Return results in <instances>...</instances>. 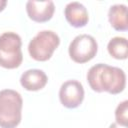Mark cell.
I'll return each instance as SVG.
<instances>
[{
	"label": "cell",
	"instance_id": "6da1fadb",
	"mask_svg": "<svg viewBox=\"0 0 128 128\" xmlns=\"http://www.w3.org/2000/svg\"><path fill=\"white\" fill-rule=\"evenodd\" d=\"M87 82L90 88L98 93H121L126 85V75L118 67L98 63L92 66L87 73Z\"/></svg>",
	"mask_w": 128,
	"mask_h": 128
},
{
	"label": "cell",
	"instance_id": "7a4b0ae2",
	"mask_svg": "<svg viewBox=\"0 0 128 128\" xmlns=\"http://www.w3.org/2000/svg\"><path fill=\"white\" fill-rule=\"evenodd\" d=\"M23 100L15 90L4 89L0 91V127L16 128L22 118Z\"/></svg>",
	"mask_w": 128,
	"mask_h": 128
},
{
	"label": "cell",
	"instance_id": "3957f363",
	"mask_svg": "<svg viewBox=\"0 0 128 128\" xmlns=\"http://www.w3.org/2000/svg\"><path fill=\"white\" fill-rule=\"evenodd\" d=\"M22 40L15 32H4L0 35V66L6 69L18 68L23 60Z\"/></svg>",
	"mask_w": 128,
	"mask_h": 128
},
{
	"label": "cell",
	"instance_id": "277c9868",
	"mask_svg": "<svg viewBox=\"0 0 128 128\" xmlns=\"http://www.w3.org/2000/svg\"><path fill=\"white\" fill-rule=\"evenodd\" d=\"M59 44L60 38L55 32L51 30H42L30 40L28 52L34 60L44 62L51 58Z\"/></svg>",
	"mask_w": 128,
	"mask_h": 128
},
{
	"label": "cell",
	"instance_id": "5b68a950",
	"mask_svg": "<svg viewBox=\"0 0 128 128\" xmlns=\"http://www.w3.org/2000/svg\"><path fill=\"white\" fill-rule=\"evenodd\" d=\"M98 44L95 38L88 34L76 36L69 45L68 52L70 58L76 63H86L92 60L97 53Z\"/></svg>",
	"mask_w": 128,
	"mask_h": 128
},
{
	"label": "cell",
	"instance_id": "8992f818",
	"mask_svg": "<svg viewBox=\"0 0 128 128\" xmlns=\"http://www.w3.org/2000/svg\"><path fill=\"white\" fill-rule=\"evenodd\" d=\"M59 99L64 107L69 109L77 108L84 99L83 85L77 80H68L64 82L59 90Z\"/></svg>",
	"mask_w": 128,
	"mask_h": 128
},
{
	"label": "cell",
	"instance_id": "52a82bcc",
	"mask_svg": "<svg viewBox=\"0 0 128 128\" xmlns=\"http://www.w3.org/2000/svg\"><path fill=\"white\" fill-rule=\"evenodd\" d=\"M55 11L53 1H34L30 0L26 3V12L29 18L35 22L43 23L49 21Z\"/></svg>",
	"mask_w": 128,
	"mask_h": 128
},
{
	"label": "cell",
	"instance_id": "ba28073f",
	"mask_svg": "<svg viewBox=\"0 0 128 128\" xmlns=\"http://www.w3.org/2000/svg\"><path fill=\"white\" fill-rule=\"evenodd\" d=\"M64 14L67 22L75 28H81L86 26L89 20L88 11L85 6L80 2L76 1L70 2L66 5Z\"/></svg>",
	"mask_w": 128,
	"mask_h": 128
},
{
	"label": "cell",
	"instance_id": "9c48e42d",
	"mask_svg": "<svg viewBox=\"0 0 128 128\" xmlns=\"http://www.w3.org/2000/svg\"><path fill=\"white\" fill-rule=\"evenodd\" d=\"M48 78L43 70L29 69L20 77L21 86L28 91H38L45 87Z\"/></svg>",
	"mask_w": 128,
	"mask_h": 128
},
{
	"label": "cell",
	"instance_id": "30bf717a",
	"mask_svg": "<svg viewBox=\"0 0 128 128\" xmlns=\"http://www.w3.org/2000/svg\"><path fill=\"white\" fill-rule=\"evenodd\" d=\"M108 20L111 26L117 31H126L128 28L127 7L124 4L112 5L108 12Z\"/></svg>",
	"mask_w": 128,
	"mask_h": 128
},
{
	"label": "cell",
	"instance_id": "8fae6325",
	"mask_svg": "<svg viewBox=\"0 0 128 128\" xmlns=\"http://www.w3.org/2000/svg\"><path fill=\"white\" fill-rule=\"evenodd\" d=\"M107 50L110 56L118 60H124L128 56V43L124 37H113L107 45Z\"/></svg>",
	"mask_w": 128,
	"mask_h": 128
},
{
	"label": "cell",
	"instance_id": "7c38bea8",
	"mask_svg": "<svg viewBox=\"0 0 128 128\" xmlns=\"http://www.w3.org/2000/svg\"><path fill=\"white\" fill-rule=\"evenodd\" d=\"M127 111H128V101L124 100L118 104L115 110V120L117 124L122 126H127V121H128Z\"/></svg>",
	"mask_w": 128,
	"mask_h": 128
},
{
	"label": "cell",
	"instance_id": "4fadbf2b",
	"mask_svg": "<svg viewBox=\"0 0 128 128\" xmlns=\"http://www.w3.org/2000/svg\"><path fill=\"white\" fill-rule=\"evenodd\" d=\"M109 128H127V126H122V125H119V124H117V123L115 122V123L110 124Z\"/></svg>",
	"mask_w": 128,
	"mask_h": 128
},
{
	"label": "cell",
	"instance_id": "5bb4252c",
	"mask_svg": "<svg viewBox=\"0 0 128 128\" xmlns=\"http://www.w3.org/2000/svg\"><path fill=\"white\" fill-rule=\"evenodd\" d=\"M6 5H7V1H5V0H0V12L4 10V8L6 7Z\"/></svg>",
	"mask_w": 128,
	"mask_h": 128
}]
</instances>
